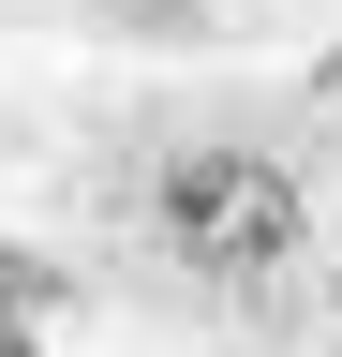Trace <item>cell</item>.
Returning a JSON list of instances; mask_svg holds the SVG:
<instances>
[{"label": "cell", "instance_id": "cell-1", "mask_svg": "<svg viewBox=\"0 0 342 357\" xmlns=\"http://www.w3.org/2000/svg\"><path fill=\"white\" fill-rule=\"evenodd\" d=\"M134 223H149V253L179 268V283H208V298H283L297 268H313V194H297V164L238 149V134L164 149L134 178Z\"/></svg>", "mask_w": 342, "mask_h": 357}, {"label": "cell", "instance_id": "cell-2", "mask_svg": "<svg viewBox=\"0 0 342 357\" xmlns=\"http://www.w3.org/2000/svg\"><path fill=\"white\" fill-rule=\"evenodd\" d=\"M45 298H60V283H45V268H30L15 238H0V312H45Z\"/></svg>", "mask_w": 342, "mask_h": 357}, {"label": "cell", "instance_id": "cell-3", "mask_svg": "<svg viewBox=\"0 0 342 357\" xmlns=\"http://www.w3.org/2000/svg\"><path fill=\"white\" fill-rule=\"evenodd\" d=\"M0 357H30V328H15V312H0Z\"/></svg>", "mask_w": 342, "mask_h": 357}]
</instances>
